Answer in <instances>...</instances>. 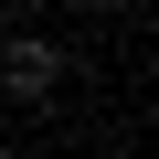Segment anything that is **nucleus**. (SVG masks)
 <instances>
[{
  "label": "nucleus",
  "mask_w": 159,
  "mask_h": 159,
  "mask_svg": "<svg viewBox=\"0 0 159 159\" xmlns=\"http://www.w3.org/2000/svg\"><path fill=\"white\" fill-rule=\"evenodd\" d=\"M0 85H11L21 106H43V96L64 85V53H53L43 32H11V43H0Z\"/></svg>",
  "instance_id": "1"
}]
</instances>
